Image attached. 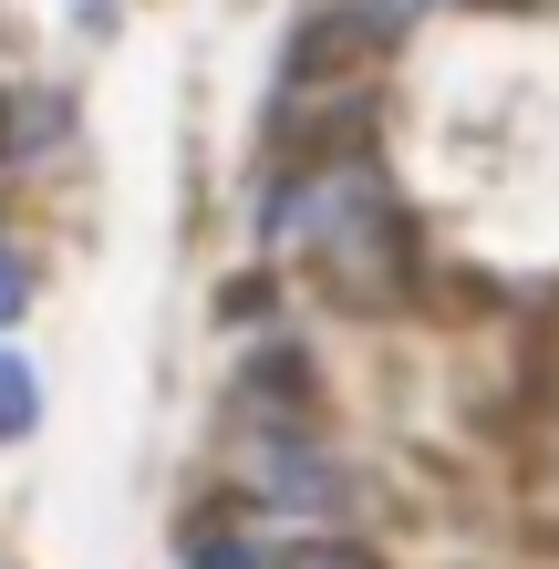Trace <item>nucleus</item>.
I'll return each mask as SVG.
<instances>
[{
    "label": "nucleus",
    "instance_id": "20e7f679",
    "mask_svg": "<svg viewBox=\"0 0 559 569\" xmlns=\"http://www.w3.org/2000/svg\"><path fill=\"white\" fill-rule=\"evenodd\" d=\"M0 569H11V559H0Z\"/></svg>",
    "mask_w": 559,
    "mask_h": 569
},
{
    "label": "nucleus",
    "instance_id": "f257e3e1",
    "mask_svg": "<svg viewBox=\"0 0 559 569\" xmlns=\"http://www.w3.org/2000/svg\"><path fill=\"white\" fill-rule=\"evenodd\" d=\"M31 415H42V393H31V362H21V352H0V435H21Z\"/></svg>",
    "mask_w": 559,
    "mask_h": 569
},
{
    "label": "nucleus",
    "instance_id": "f03ea898",
    "mask_svg": "<svg viewBox=\"0 0 559 569\" xmlns=\"http://www.w3.org/2000/svg\"><path fill=\"white\" fill-rule=\"evenodd\" d=\"M270 569H373V549H342V539H311V549H280Z\"/></svg>",
    "mask_w": 559,
    "mask_h": 569
},
{
    "label": "nucleus",
    "instance_id": "7ed1b4c3",
    "mask_svg": "<svg viewBox=\"0 0 559 569\" xmlns=\"http://www.w3.org/2000/svg\"><path fill=\"white\" fill-rule=\"evenodd\" d=\"M21 290H31V270H21V259H11V249H0V321H11V311H21Z\"/></svg>",
    "mask_w": 559,
    "mask_h": 569
}]
</instances>
